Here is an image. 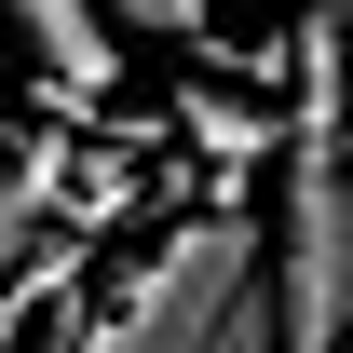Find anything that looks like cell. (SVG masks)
Wrapping results in <instances>:
<instances>
[{
    "label": "cell",
    "instance_id": "obj_3",
    "mask_svg": "<svg viewBox=\"0 0 353 353\" xmlns=\"http://www.w3.org/2000/svg\"><path fill=\"white\" fill-rule=\"evenodd\" d=\"M0 28L41 54V82L68 95V109H95V95L123 82V41H109V14H95V0H0Z\"/></svg>",
    "mask_w": 353,
    "mask_h": 353
},
{
    "label": "cell",
    "instance_id": "obj_6",
    "mask_svg": "<svg viewBox=\"0 0 353 353\" xmlns=\"http://www.w3.org/2000/svg\"><path fill=\"white\" fill-rule=\"evenodd\" d=\"M340 353H353V340H340Z\"/></svg>",
    "mask_w": 353,
    "mask_h": 353
},
{
    "label": "cell",
    "instance_id": "obj_5",
    "mask_svg": "<svg viewBox=\"0 0 353 353\" xmlns=\"http://www.w3.org/2000/svg\"><path fill=\"white\" fill-rule=\"evenodd\" d=\"M299 14H340V28H353V0H299Z\"/></svg>",
    "mask_w": 353,
    "mask_h": 353
},
{
    "label": "cell",
    "instance_id": "obj_4",
    "mask_svg": "<svg viewBox=\"0 0 353 353\" xmlns=\"http://www.w3.org/2000/svg\"><path fill=\"white\" fill-rule=\"evenodd\" d=\"M95 14H109V41H123V28H150V41H204V0H95Z\"/></svg>",
    "mask_w": 353,
    "mask_h": 353
},
{
    "label": "cell",
    "instance_id": "obj_1",
    "mask_svg": "<svg viewBox=\"0 0 353 353\" xmlns=\"http://www.w3.org/2000/svg\"><path fill=\"white\" fill-rule=\"evenodd\" d=\"M54 353H272L259 231H245V218H190V231H163L109 312H68V326H54Z\"/></svg>",
    "mask_w": 353,
    "mask_h": 353
},
{
    "label": "cell",
    "instance_id": "obj_2",
    "mask_svg": "<svg viewBox=\"0 0 353 353\" xmlns=\"http://www.w3.org/2000/svg\"><path fill=\"white\" fill-rule=\"evenodd\" d=\"M259 285H272V353H340L353 340V163H340V136H285Z\"/></svg>",
    "mask_w": 353,
    "mask_h": 353
}]
</instances>
